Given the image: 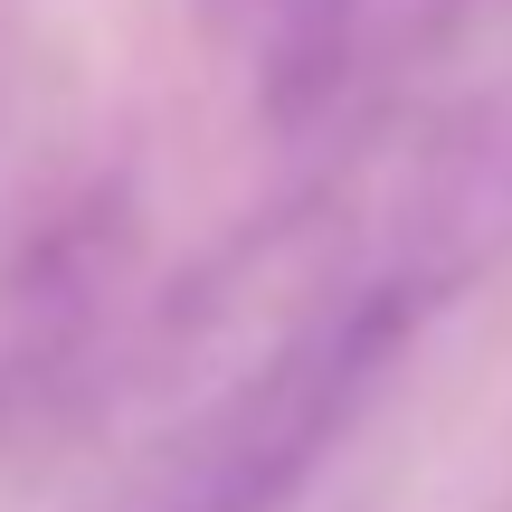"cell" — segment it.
Returning <instances> with one entry per match:
<instances>
[{"label": "cell", "instance_id": "6da1fadb", "mask_svg": "<svg viewBox=\"0 0 512 512\" xmlns=\"http://www.w3.org/2000/svg\"><path fill=\"white\" fill-rule=\"evenodd\" d=\"M437 304L446 294L418 285V275H361L332 304L294 313L95 512H285L313 484V465L342 446V427L370 408V389L399 370L408 332Z\"/></svg>", "mask_w": 512, "mask_h": 512}, {"label": "cell", "instance_id": "7a4b0ae2", "mask_svg": "<svg viewBox=\"0 0 512 512\" xmlns=\"http://www.w3.org/2000/svg\"><path fill=\"white\" fill-rule=\"evenodd\" d=\"M275 133H313L361 67V0H200Z\"/></svg>", "mask_w": 512, "mask_h": 512}]
</instances>
